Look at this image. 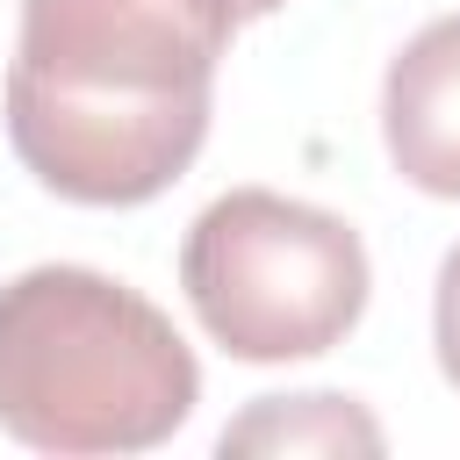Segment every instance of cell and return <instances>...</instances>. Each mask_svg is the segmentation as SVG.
<instances>
[{"label": "cell", "mask_w": 460, "mask_h": 460, "mask_svg": "<svg viewBox=\"0 0 460 460\" xmlns=\"http://www.w3.org/2000/svg\"><path fill=\"white\" fill-rule=\"evenodd\" d=\"M223 0H22L0 115L22 172L72 208H144L208 144Z\"/></svg>", "instance_id": "1"}, {"label": "cell", "mask_w": 460, "mask_h": 460, "mask_svg": "<svg viewBox=\"0 0 460 460\" xmlns=\"http://www.w3.org/2000/svg\"><path fill=\"white\" fill-rule=\"evenodd\" d=\"M201 402L172 316L101 266H29L0 288V431L58 460L165 446Z\"/></svg>", "instance_id": "2"}, {"label": "cell", "mask_w": 460, "mask_h": 460, "mask_svg": "<svg viewBox=\"0 0 460 460\" xmlns=\"http://www.w3.org/2000/svg\"><path fill=\"white\" fill-rule=\"evenodd\" d=\"M180 295L230 359L288 367L359 331L374 259L338 208L280 187H230L180 237Z\"/></svg>", "instance_id": "3"}, {"label": "cell", "mask_w": 460, "mask_h": 460, "mask_svg": "<svg viewBox=\"0 0 460 460\" xmlns=\"http://www.w3.org/2000/svg\"><path fill=\"white\" fill-rule=\"evenodd\" d=\"M381 151L402 187L460 201V14H431L381 72Z\"/></svg>", "instance_id": "4"}, {"label": "cell", "mask_w": 460, "mask_h": 460, "mask_svg": "<svg viewBox=\"0 0 460 460\" xmlns=\"http://www.w3.org/2000/svg\"><path fill=\"white\" fill-rule=\"evenodd\" d=\"M223 453H266V460H295V453H381L388 431L374 424V410L359 395L338 388H302V395H252L223 438Z\"/></svg>", "instance_id": "5"}, {"label": "cell", "mask_w": 460, "mask_h": 460, "mask_svg": "<svg viewBox=\"0 0 460 460\" xmlns=\"http://www.w3.org/2000/svg\"><path fill=\"white\" fill-rule=\"evenodd\" d=\"M431 352L446 388H460V244L438 259V280H431Z\"/></svg>", "instance_id": "6"}, {"label": "cell", "mask_w": 460, "mask_h": 460, "mask_svg": "<svg viewBox=\"0 0 460 460\" xmlns=\"http://www.w3.org/2000/svg\"><path fill=\"white\" fill-rule=\"evenodd\" d=\"M223 7H230V14H237V29H244V22H266V14H280L288 0H223Z\"/></svg>", "instance_id": "7"}]
</instances>
